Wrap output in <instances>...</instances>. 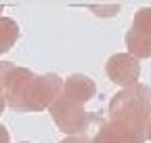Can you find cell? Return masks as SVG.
Segmentation results:
<instances>
[{
  "label": "cell",
  "instance_id": "1",
  "mask_svg": "<svg viewBox=\"0 0 151 143\" xmlns=\"http://www.w3.org/2000/svg\"><path fill=\"white\" fill-rule=\"evenodd\" d=\"M109 120L147 131L151 120V88L139 82L116 93L109 101Z\"/></svg>",
  "mask_w": 151,
  "mask_h": 143
},
{
  "label": "cell",
  "instance_id": "2",
  "mask_svg": "<svg viewBox=\"0 0 151 143\" xmlns=\"http://www.w3.org/2000/svg\"><path fill=\"white\" fill-rule=\"evenodd\" d=\"M63 91V80L57 74H42V76H34L25 91L21 93L17 105L13 107L15 112H42L48 110L52 101L61 95Z\"/></svg>",
  "mask_w": 151,
  "mask_h": 143
},
{
  "label": "cell",
  "instance_id": "3",
  "mask_svg": "<svg viewBox=\"0 0 151 143\" xmlns=\"http://www.w3.org/2000/svg\"><path fill=\"white\" fill-rule=\"evenodd\" d=\"M48 112H50L55 124L67 137H80V135H84L88 131V126L92 122H99V118L94 114L84 110V105L73 103V101H69L63 95H59L52 101V105L48 107Z\"/></svg>",
  "mask_w": 151,
  "mask_h": 143
},
{
  "label": "cell",
  "instance_id": "4",
  "mask_svg": "<svg viewBox=\"0 0 151 143\" xmlns=\"http://www.w3.org/2000/svg\"><path fill=\"white\" fill-rule=\"evenodd\" d=\"M126 46L128 53L137 59L151 57V6L141 9L134 15L132 25L126 34Z\"/></svg>",
  "mask_w": 151,
  "mask_h": 143
},
{
  "label": "cell",
  "instance_id": "5",
  "mask_svg": "<svg viewBox=\"0 0 151 143\" xmlns=\"http://www.w3.org/2000/svg\"><path fill=\"white\" fill-rule=\"evenodd\" d=\"M34 76L36 74L27 67H19L11 61H0V91H2L4 101H6V105L11 110L17 105L21 93L25 91L27 82Z\"/></svg>",
  "mask_w": 151,
  "mask_h": 143
},
{
  "label": "cell",
  "instance_id": "6",
  "mask_svg": "<svg viewBox=\"0 0 151 143\" xmlns=\"http://www.w3.org/2000/svg\"><path fill=\"white\" fill-rule=\"evenodd\" d=\"M107 76L113 84L118 86H132L139 84V76H141V63L137 57H132L130 53H118V55H111L107 65Z\"/></svg>",
  "mask_w": 151,
  "mask_h": 143
},
{
  "label": "cell",
  "instance_id": "7",
  "mask_svg": "<svg viewBox=\"0 0 151 143\" xmlns=\"http://www.w3.org/2000/svg\"><path fill=\"white\" fill-rule=\"evenodd\" d=\"M145 139L147 131L118 124L113 120H105L101 122L97 135L92 137V143H145Z\"/></svg>",
  "mask_w": 151,
  "mask_h": 143
},
{
  "label": "cell",
  "instance_id": "8",
  "mask_svg": "<svg viewBox=\"0 0 151 143\" xmlns=\"http://www.w3.org/2000/svg\"><path fill=\"white\" fill-rule=\"evenodd\" d=\"M61 95L67 97V99L73 101V103L84 105L86 101H90L94 95H97V84H94V80H90V78L84 76V74H73V76H69L67 80H63V91H61Z\"/></svg>",
  "mask_w": 151,
  "mask_h": 143
},
{
  "label": "cell",
  "instance_id": "9",
  "mask_svg": "<svg viewBox=\"0 0 151 143\" xmlns=\"http://www.w3.org/2000/svg\"><path fill=\"white\" fill-rule=\"evenodd\" d=\"M19 38V25L11 17H0V55L9 53Z\"/></svg>",
  "mask_w": 151,
  "mask_h": 143
},
{
  "label": "cell",
  "instance_id": "10",
  "mask_svg": "<svg viewBox=\"0 0 151 143\" xmlns=\"http://www.w3.org/2000/svg\"><path fill=\"white\" fill-rule=\"evenodd\" d=\"M61 143H92V139H88L86 135H80V137H65Z\"/></svg>",
  "mask_w": 151,
  "mask_h": 143
},
{
  "label": "cell",
  "instance_id": "11",
  "mask_svg": "<svg viewBox=\"0 0 151 143\" xmlns=\"http://www.w3.org/2000/svg\"><path fill=\"white\" fill-rule=\"evenodd\" d=\"M0 143H11V135L4 124H0Z\"/></svg>",
  "mask_w": 151,
  "mask_h": 143
},
{
  "label": "cell",
  "instance_id": "12",
  "mask_svg": "<svg viewBox=\"0 0 151 143\" xmlns=\"http://www.w3.org/2000/svg\"><path fill=\"white\" fill-rule=\"evenodd\" d=\"M4 107H6V101H4V95H2V91H0V114L4 112Z\"/></svg>",
  "mask_w": 151,
  "mask_h": 143
},
{
  "label": "cell",
  "instance_id": "13",
  "mask_svg": "<svg viewBox=\"0 0 151 143\" xmlns=\"http://www.w3.org/2000/svg\"><path fill=\"white\" fill-rule=\"evenodd\" d=\"M147 139L151 141V120H149V124H147Z\"/></svg>",
  "mask_w": 151,
  "mask_h": 143
},
{
  "label": "cell",
  "instance_id": "14",
  "mask_svg": "<svg viewBox=\"0 0 151 143\" xmlns=\"http://www.w3.org/2000/svg\"><path fill=\"white\" fill-rule=\"evenodd\" d=\"M2 11H4V6H2V4H0V13H2ZM0 17H2V15H0Z\"/></svg>",
  "mask_w": 151,
  "mask_h": 143
},
{
  "label": "cell",
  "instance_id": "15",
  "mask_svg": "<svg viewBox=\"0 0 151 143\" xmlns=\"http://www.w3.org/2000/svg\"><path fill=\"white\" fill-rule=\"evenodd\" d=\"M21 143H29V141H21Z\"/></svg>",
  "mask_w": 151,
  "mask_h": 143
}]
</instances>
